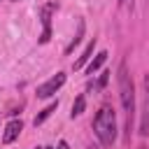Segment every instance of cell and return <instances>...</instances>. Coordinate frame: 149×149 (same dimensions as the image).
<instances>
[{"label":"cell","instance_id":"obj_7","mask_svg":"<svg viewBox=\"0 0 149 149\" xmlns=\"http://www.w3.org/2000/svg\"><path fill=\"white\" fill-rule=\"evenodd\" d=\"M93 49H95V37H93V40H91V42L86 44V49L81 51V56H79V58L74 61V70H79V68H84V65H86V61L91 58V54H93Z\"/></svg>","mask_w":149,"mask_h":149},{"label":"cell","instance_id":"obj_10","mask_svg":"<svg viewBox=\"0 0 149 149\" xmlns=\"http://www.w3.org/2000/svg\"><path fill=\"white\" fill-rule=\"evenodd\" d=\"M84 109H86V95H84V93H79V95L74 98V102H72V112H70V114H72V119H74V116H79Z\"/></svg>","mask_w":149,"mask_h":149},{"label":"cell","instance_id":"obj_8","mask_svg":"<svg viewBox=\"0 0 149 149\" xmlns=\"http://www.w3.org/2000/svg\"><path fill=\"white\" fill-rule=\"evenodd\" d=\"M56 109H58V102L54 100V102H49V105H47V107H44V109H42V112H40V114H37L35 119H33V123H35V126L44 123V121H47V119H49V116H51V114H54Z\"/></svg>","mask_w":149,"mask_h":149},{"label":"cell","instance_id":"obj_13","mask_svg":"<svg viewBox=\"0 0 149 149\" xmlns=\"http://www.w3.org/2000/svg\"><path fill=\"white\" fill-rule=\"evenodd\" d=\"M56 149H70V147H68V142H65V140H61V142H58V147H56Z\"/></svg>","mask_w":149,"mask_h":149},{"label":"cell","instance_id":"obj_3","mask_svg":"<svg viewBox=\"0 0 149 149\" xmlns=\"http://www.w3.org/2000/svg\"><path fill=\"white\" fill-rule=\"evenodd\" d=\"M65 79H68V77H65V72H56L54 77H49L44 84H40V86H37V98H49V95H54V93L65 84Z\"/></svg>","mask_w":149,"mask_h":149},{"label":"cell","instance_id":"obj_2","mask_svg":"<svg viewBox=\"0 0 149 149\" xmlns=\"http://www.w3.org/2000/svg\"><path fill=\"white\" fill-rule=\"evenodd\" d=\"M93 133L100 140L102 147H112L116 140V114L112 109V105H102L93 119Z\"/></svg>","mask_w":149,"mask_h":149},{"label":"cell","instance_id":"obj_6","mask_svg":"<svg viewBox=\"0 0 149 149\" xmlns=\"http://www.w3.org/2000/svg\"><path fill=\"white\" fill-rule=\"evenodd\" d=\"M51 12H54V5L42 7V26H44V33L40 37V44H47L49 37H51Z\"/></svg>","mask_w":149,"mask_h":149},{"label":"cell","instance_id":"obj_14","mask_svg":"<svg viewBox=\"0 0 149 149\" xmlns=\"http://www.w3.org/2000/svg\"><path fill=\"white\" fill-rule=\"evenodd\" d=\"M40 149H51V147H40Z\"/></svg>","mask_w":149,"mask_h":149},{"label":"cell","instance_id":"obj_4","mask_svg":"<svg viewBox=\"0 0 149 149\" xmlns=\"http://www.w3.org/2000/svg\"><path fill=\"white\" fill-rule=\"evenodd\" d=\"M21 130H23V121L21 119H12L7 126H5V133H2V142L5 144H12L19 135H21Z\"/></svg>","mask_w":149,"mask_h":149},{"label":"cell","instance_id":"obj_9","mask_svg":"<svg viewBox=\"0 0 149 149\" xmlns=\"http://www.w3.org/2000/svg\"><path fill=\"white\" fill-rule=\"evenodd\" d=\"M105 61H107V51H98V54H95V58H93V61L86 65V72H88V74L98 72V70L102 68V63H105Z\"/></svg>","mask_w":149,"mask_h":149},{"label":"cell","instance_id":"obj_15","mask_svg":"<svg viewBox=\"0 0 149 149\" xmlns=\"http://www.w3.org/2000/svg\"><path fill=\"white\" fill-rule=\"evenodd\" d=\"M140 149H147V147H144V144H142V147H140Z\"/></svg>","mask_w":149,"mask_h":149},{"label":"cell","instance_id":"obj_16","mask_svg":"<svg viewBox=\"0 0 149 149\" xmlns=\"http://www.w3.org/2000/svg\"><path fill=\"white\" fill-rule=\"evenodd\" d=\"M119 2H123V0H119Z\"/></svg>","mask_w":149,"mask_h":149},{"label":"cell","instance_id":"obj_17","mask_svg":"<svg viewBox=\"0 0 149 149\" xmlns=\"http://www.w3.org/2000/svg\"><path fill=\"white\" fill-rule=\"evenodd\" d=\"M14 2H19V0H14Z\"/></svg>","mask_w":149,"mask_h":149},{"label":"cell","instance_id":"obj_12","mask_svg":"<svg viewBox=\"0 0 149 149\" xmlns=\"http://www.w3.org/2000/svg\"><path fill=\"white\" fill-rule=\"evenodd\" d=\"M107 74H109V72H102V74H100V79H98V88H102V86L107 84Z\"/></svg>","mask_w":149,"mask_h":149},{"label":"cell","instance_id":"obj_5","mask_svg":"<svg viewBox=\"0 0 149 149\" xmlns=\"http://www.w3.org/2000/svg\"><path fill=\"white\" fill-rule=\"evenodd\" d=\"M144 86H147V95H144V105H142V119H140V135L147 137L149 135V77L144 79Z\"/></svg>","mask_w":149,"mask_h":149},{"label":"cell","instance_id":"obj_11","mask_svg":"<svg viewBox=\"0 0 149 149\" xmlns=\"http://www.w3.org/2000/svg\"><path fill=\"white\" fill-rule=\"evenodd\" d=\"M81 35H84V21L79 19V26H77V35H74V37H72V42H70V44L65 47V54H70V51H72V49H74V47L79 44V40H81Z\"/></svg>","mask_w":149,"mask_h":149},{"label":"cell","instance_id":"obj_1","mask_svg":"<svg viewBox=\"0 0 149 149\" xmlns=\"http://www.w3.org/2000/svg\"><path fill=\"white\" fill-rule=\"evenodd\" d=\"M119 98H121V107L126 112V137H130V126H133V112H135V86H133V79H130V72H128V63L121 61L119 65Z\"/></svg>","mask_w":149,"mask_h":149}]
</instances>
